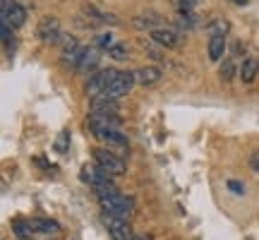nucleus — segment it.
<instances>
[{"mask_svg":"<svg viewBox=\"0 0 259 240\" xmlns=\"http://www.w3.org/2000/svg\"><path fill=\"white\" fill-rule=\"evenodd\" d=\"M99 202H101L103 214L118 216V219H125V221H127L130 216H132V212H135V199H132V197H125V194H120V192L101 197Z\"/></svg>","mask_w":259,"mask_h":240,"instance_id":"nucleus-1","label":"nucleus"},{"mask_svg":"<svg viewBox=\"0 0 259 240\" xmlns=\"http://www.w3.org/2000/svg\"><path fill=\"white\" fill-rule=\"evenodd\" d=\"M92 156L96 158V164L106 171V173H111V176H122L127 168H125V161H122L120 156H115L113 151H108V149H94Z\"/></svg>","mask_w":259,"mask_h":240,"instance_id":"nucleus-2","label":"nucleus"},{"mask_svg":"<svg viewBox=\"0 0 259 240\" xmlns=\"http://www.w3.org/2000/svg\"><path fill=\"white\" fill-rule=\"evenodd\" d=\"M0 15H3V24H8V27H24V22H27V10L22 8L19 3H10V0H3V5H0Z\"/></svg>","mask_w":259,"mask_h":240,"instance_id":"nucleus-3","label":"nucleus"},{"mask_svg":"<svg viewBox=\"0 0 259 240\" xmlns=\"http://www.w3.org/2000/svg\"><path fill=\"white\" fill-rule=\"evenodd\" d=\"M135 82H137V77H135V72H130V70H122V72H118V77H115V82L106 89V92L101 94V96H106V99H120V96H125V94L135 87Z\"/></svg>","mask_w":259,"mask_h":240,"instance_id":"nucleus-4","label":"nucleus"},{"mask_svg":"<svg viewBox=\"0 0 259 240\" xmlns=\"http://www.w3.org/2000/svg\"><path fill=\"white\" fill-rule=\"evenodd\" d=\"M115 77H118V70H101V72H96L89 79V84H87V92L94 94V96H101L115 82Z\"/></svg>","mask_w":259,"mask_h":240,"instance_id":"nucleus-5","label":"nucleus"},{"mask_svg":"<svg viewBox=\"0 0 259 240\" xmlns=\"http://www.w3.org/2000/svg\"><path fill=\"white\" fill-rule=\"evenodd\" d=\"M103 221L108 226V233H111L113 240H132L135 238L132 226H130V221H125V219H118V216H108V214H106Z\"/></svg>","mask_w":259,"mask_h":240,"instance_id":"nucleus-6","label":"nucleus"},{"mask_svg":"<svg viewBox=\"0 0 259 240\" xmlns=\"http://www.w3.org/2000/svg\"><path fill=\"white\" fill-rule=\"evenodd\" d=\"M120 115H106V113H92L89 115V125L92 130H118L120 128Z\"/></svg>","mask_w":259,"mask_h":240,"instance_id":"nucleus-7","label":"nucleus"},{"mask_svg":"<svg viewBox=\"0 0 259 240\" xmlns=\"http://www.w3.org/2000/svg\"><path fill=\"white\" fill-rule=\"evenodd\" d=\"M38 36L44 38L46 44H53L56 38H60V22L56 17H46L38 24Z\"/></svg>","mask_w":259,"mask_h":240,"instance_id":"nucleus-8","label":"nucleus"},{"mask_svg":"<svg viewBox=\"0 0 259 240\" xmlns=\"http://www.w3.org/2000/svg\"><path fill=\"white\" fill-rule=\"evenodd\" d=\"M92 113L118 115V101H115V99H106V96H96L92 101Z\"/></svg>","mask_w":259,"mask_h":240,"instance_id":"nucleus-9","label":"nucleus"},{"mask_svg":"<svg viewBox=\"0 0 259 240\" xmlns=\"http://www.w3.org/2000/svg\"><path fill=\"white\" fill-rule=\"evenodd\" d=\"M151 38L156 41L158 46H166V48L178 46V34L173 29H154V31H151Z\"/></svg>","mask_w":259,"mask_h":240,"instance_id":"nucleus-10","label":"nucleus"},{"mask_svg":"<svg viewBox=\"0 0 259 240\" xmlns=\"http://www.w3.org/2000/svg\"><path fill=\"white\" fill-rule=\"evenodd\" d=\"M135 77H137V82L139 84H154L161 79V70L158 67H154V65H147V67H139L137 72H135Z\"/></svg>","mask_w":259,"mask_h":240,"instance_id":"nucleus-11","label":"nucleus"},{"mask_svg":"<svg viewBox=\"0 0 259 240\" xmlns=\"http://www.w3.org/2000/svg\"><path fill=\"white\" fill-rule=\"evenodd\" d=\"M96 65H99V48H87L82 60H79V65H77V70H79V72H89Z\"/></svg>","mask_w":259,"mask_h":240,"instance_id":"nucleus-12","label":"nucleus"},{"mask_svg":"<svg viewBox=\"0 0 259 240\" xmlns=\"http://www.w3.org/2000/svg\"><path fill=\"white\" fill-rule=\"evenodd\" d=\"M94 135L99 139H106L108 144H118V147H125V144H127V137H125L122 132H118V130H96Z\"/></svg>","mask_w":259,"mask_h":240,"instance_id":"nucleus-13","label":"nucleus"},{"mask_svg":"<svg viewBox=\"0 0 259 240\" xmlns=\"http://www.w3.org/2000/svg\"><path fill=\"white\" fill-rule=\"evenodd\" d=\"M257 72H259V63H257V60H252V58L242 60V65H240V79H242V82H245V84L254 82Z\"/></svg>","mask_w":259,"mask_h":240,"instance_id":"nucleus-14","label":"nucleus"},{"mask_svg":"<svg viewBox=\"0 0 259 240\" xmlns=\"http://www.w3.org/2000/svg\"><path fill=\"white\" fill-rule=\"evenodd\" d=\"M34 231L36 233H58L60 231V223L53 221V219H29Z\"/></svg>","mask_w":259,"mask_h":240,"instance_id":"nucleus-15","label":"nucleus"},{"mask_svg":"<svg viewBox=\"0 0 259 240\" xmlns=\"http://www.w3.org/2000/svg\"><path fill=\"white\" fill-rule=\"evenodd\" d=\"M223 51H226V38L223 36H211V41H209V58H211L213 63L223 58Z\"/></svg>","mask_w":259,"mask_h":240,"instance_id":"nucleus-16","label":"nucleus"},{"mask_svg":"<svg viewBox=\"0 0 259 240\" xmlns=\"http://www.w3.org/2000/svg\"><path fill=\"white\" fill-rule=\"evenodd\" d=\"M12 231H15V235H19V238H31L34 235V226H31V221H24V219H15L12 221Z\"/></svg>","mask_w":259,"mask_h":240,"instance_id":"nucleus-17","label":"nucleus"},{"mask_svg":"<svg viewBox=\"0 0 259 240\" xmlns=\"http://www.w3.org/2000/svg\"><path fill=\"white\" fill-rule=\"evenodd\" d=\"M84 51H87V48H82V46L67 48V51H63V60H65L67 65L77 67V65H79V60H82V56H84Z\"/></svg>","mask_w":259,"mask_h":240,"instance_id":"nucleus-18","label":"nucleus"},{"mask_svg":"<svg viewBox=\"0 0 259 240\" xmlns=\"http://www.w3.org/2000/svg\"><path fill=\"white\" fill-rule=\"evenodd\" d=\"M173 5H176L178 12H192L202 5V0H170Z\"/></svg>","mask_w":259,"mask_h":240,"instance_id":"nucleus-19","label":"nucleus"},{"mask_svg":"<svg viewBox=\"0 0 259 240\" xmlns=\"http://www.w3.org/2000/svg\"><path fill=\"white\" fill-rule=\"evenodd\" d=\"M108 56H111L113 60H125V58L130 56V51L125 44H113V46L108 48Z\"/></svg>","mask_w":259,"mask_h":240,"instance_id":"nucleus-20","label":"nucleus"},{"mask_svg":"<svg viewBox=\"0 0 259 240\" xmlns=\"http://www.w3.org/2000/svg\"><path fill=\"white\" fill-rule=\"evenodd\" d=\"M221 79L223 82H231L233 79V74H235V63L233 60H223V65H221Z\"/></svg>","mask_w":259,"mask_h":240,"instance_id":"nucleus-21","label":"nucleus"},{"mask_svg":"<svg viewBox=\"0 0 259 240\" xmlns=\"http://www.w3.org/2000/svg\"><path fill=\"white\" fill-rule=\"evenodd\" d=\"M96 46L108 51V48L113 46V36H111V34H101V36H96Z\"/></svg>","mask_w":259,"mask_h":240,"instance_id":"nucleus-22","label":"nucleus"},{"mask_svg":"<svg viewBox=\"0 0 259 240\" xmlns=\"http://www.w3.org/2000/svg\"><path fill=\"white\" fill-rule=\"evenodd\" d=\"M226 31H228V22H216L211 27V36H226Z\"/></svg>","mask_w":259,"mask_h":240,"instance_id":"nucleus-23","label":"nucleus"},{"mask_svg":"<svg viewBox=\"0 0 259 240\" xmlns=\"http://www.w3.org/2000/svg\"><path fill=\"white\" fill-rule=\"evenodd\" d=\"M228 190L235 194H245V185L238 183V180H231V183H228Z\"/></svg>","mask_w":259,"mask_h":240,"instance_id":"nucleus-24","label":"nucleus"},{"mask_svg":"<svg viewBox=\"0 0 259 240\" xmlns=\"http://www.w3.org/2000/svg\"><path fill=\"white\" fill-rule=\"evenodd\" d=\"M250 168L254 171V173H259V151H254L250 158Z\"/></svg>","mask_w":259,"mask_h":240,"instance_id":"nucleus-25","label":"nucleus"},{"mask_svg":"<svg viewBox=\"0 0 259 240\" xmlns=\"http://www.w3.org/2000/svg\"><path fill=\"white\" fill-rule=\"evenodd\" d=\"M132 240H151V238H149V235H135Z\"/></svg>","mask_w":259,"mask_h":240,"instance_id":"nucleus-26","label":"nucleus"},{"mask_svg":"<svg viewBox=\"0 0 259 240\" xmlns=\"http://www.w3.org/2000/svg\"><path fill=\"white\" fill-rule=\"evenodd\" d=\"M233 3H235V5H245L247 0H233Z\"/></svg>","mask_w":259,"mask_h":240,"instance_id":"nucleus-27","label":"nucleus"},{"mask_svg":"<svg viewBox=\"0 0 259 240\" xmlns=\"http://www.w3.org/2000/svg\"><path fill=\"white\" fill-rule=\"evenodd\" d=\"M19 240H31V238H19Z\"/></svg>","mask_w":259,"mask_h":240,"instance_id":"nucleus-28","label":"nucleus"},{"mask_svg":"<svg viewBox=\"0 0 259 240\" xmlns=\"http://www.w3.org/2000/svg\"><path fill=\"white\" fill-rule=\"evenodd\" d=\"M257 63H259V60H257Z\"/></svg>","mask_w":259,"mask_h":240,"instance_id":"nucleus-29","label":"nucleus"}]
</instances>
